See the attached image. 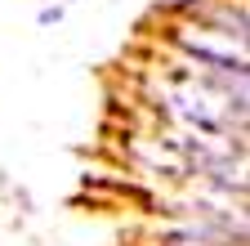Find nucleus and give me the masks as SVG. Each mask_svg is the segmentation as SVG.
I'll return each mask as SVG.
<instances>
[{
    "label": "nucleus",
    "instance_id": "nucleus-1",
    "mask_svg": "<svg viewBox=\"0 0 250 246\" xmlns=\"http://www.w3.org/2000/svg\"><path fill=\"white\" fill-rule=\"evenodd\" d=\"M58 18H62V5H45L41 9V22H58Z\"/></svg>",
    "mask_w": 250,
    "mask_h": 246
},
{
    "label": "nucleus",
    "instance_id": "nucleus-2",
    "mask_svg": "<svg viewBox=\"0 0 250 246\" xmlns=\"http://www.w3.org/2000/svg\"><path fill=\"white\" fill-rule=\"evenodd\" d=\"M49 5H72V0H49Z\"/></svg>",
    "mask_w": 250,
    "mask_h": 246
}]
</instances>
